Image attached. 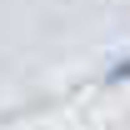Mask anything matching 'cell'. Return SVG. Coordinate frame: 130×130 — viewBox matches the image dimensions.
<instances>
[{"label":"cell","mask_w":130,"mask_h":130,"mask_svg":"<svg viewBox=\"0 0 130 130\" xmlns=\"http://www.w3.org/2000/svg\"><path fill=\"white\" fill-rule=\"evenodd\" d=\"M110 80H130V60H125V65H115V70H110Z\"/></svg>","instance_id":"1"}]
</instances>
